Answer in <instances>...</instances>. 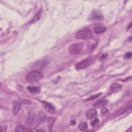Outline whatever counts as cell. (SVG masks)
<instances>
[{
	"label": "cell",
	"mask_w": 132,
	"mask_h": 132,
	"mask_svg": "<svg viewBox=\"0 0 132 132\" xmlns=\"http://www.w3.org/2000/svg\"><path fill=\"white\" fill-rule=\"evenodd\" d=\"M99 120L98 118H95L91 122L90 124L92 126H95L99 123Z\"/></svg>",
	"instance_id": "obj_22"
},
{
	"label": "cell",
	"mask_w": 132,
	"mask_h": 132,
	"mask_svg": "<svg viewBox=\"0 0 132 132\" xmlns=\"http://www.w3.org/2000/svg\"><path fill=\"white\" fill-rule=\"evenodd\" d=\"M43 77V74L39 71L34 70L29 72L26 76V80L30 83L39 81Z\"/></svg>",
	"instance_id": "obj_2"
},
{
	"label": "cell",
	"mask_w": 132,
	"mask_h": 132,
	"mask_svg": "<svg viewBox=\"0 0 132 132\" xmlns=\"http://www.w3.org/2000/svg\"><path fill=\"white\" fill-rule=\"evenodd\" d=\"M79 128L82 131H85L88 129V125L85 122H82L79 125Z\"/></svg>",
	"instance_id": "obj_19"
},
{
	"label": "cell",
	"mask_w": 132,
	"mask_h": 132,
	"mask_svg": "<svg viewBox=\"0 0 132 132\" xmlns=\"http://www.w3.org/2000/svg\"><path fill=\"white\" fill-rule=\"evenodd\" d=\"M45 119H46V115H45V114L42 112H40L39 113L38 118L37 120V124L38 123V125L40 124L41 123H42V122L44 120H45Z\"/></svg>",
	"instance_id": "obj_15"
},
{
	"label": "cell",
	"mask_w": 132,
	"mask_h": 132,
	"mask_svg": "<svg viewBox=\"0 0 132 132\" xmlns=\"http://www.w3.org/2000/svg\"><path fill=\"white\" fill-rule=\"evenodd\" d=\"M93 18L94 20H100L103 19V16L102 13L99 11H95L93 12Z\"/></svg>",
	"instance_id": "obj_13"
},
{
	"label": "cell",
	"mask_w": 132,
	"mask_h": 132,
	"mask_svg": "<svg viewBox=\"0 0 132 132\" xmlns=\"http://www.w3.org/2000/svg\"><path fill=\"white\" fill-rule=\"evenodd\" d=\"M48 62L45 60H41L36 62L33 66V69H35L36 71H39L42 70L46 68L48 65Z\"/></svg>",
	"instance_id": "obj_5"
},
{
	"label": "cell",
	"mask_w": 132,
	"mask_h": 132,
	"mask_svg": "<svg viewBox=\"0 0 132 132\" xmlns=\"http://www.w3.org/2000/svg\"><path fill=\"white\" fill-rule=\"evenodd\" d=\"M122 86L121 84L118 83H114L110 86L109 89L111 93H115L121 91L122 89Z\"/></svg>",
	"instance_id": "obj_7"
},
{
	"label": "cell",
	"mask_w": 132,
	"mask_h": 132,
	"mask_svg": "<svg viewBox=\"0 0 132 132\" xmlns=\"http://www.w3.org/2000/svg\"><path fill=\"white\" fill-rule=\"evenodd\" d=\"M42 106L46 111L50 114H54L55 111V107L51 103H49L46 101H42Z\"/></svg>",
	"instance_id": "obj_6"
},
{
	"label": "cell",
	"mask_w": 132,
	"mask_h": 132,
	"mask_svg": "<svg viewBox=\"0 0 132 132\" xmlns=\"http://www.w3.org/2000/svg\"><path fill=\"white\" fill-rule=\"evenodd\" d=\"M35 118V115L33 113L30 112L29 113L28 117L27 118V120H26V125L29 127H31L33 123H34Z\"/></svg>",
	"instance_id": "obj_9"
},
{
	"label": "cell",
	"mask_w": 132,
	"mask_h": 132,
	"mask_svg": "<svg viewBox=\"0 0 132 132\" xmlns=\"http://www.w3.org/2000/svg\"><path fill=\"white\" fill-rule=\"evenodd\" d=\"M127 108H126L125 107H121L120 109H119V110H118L117 111H116V112L115 113V114L116 115H121L122 114H123L126 109Z\"/></svg>",
	"instance_id": "obj_20"
},
{
	"label": "cell",
	"mask_w": 132,
	"mask_h": 132,
	"mask_svg": "<svg viewBox=\"0 0 132 132\" xmlns=\"http://www.w3.org/2000/svg\"><path fill=\"white\" fill-rule=\"evenodd\" d=\"M109 113V110L106 108H103L101 109V114L103 116H106Z\"/></svg>",
	"instance_id": "obj_23"
},
{
	"label": "cell",
	"mask_w": 132,
	"mask_h": 132,
	"mask_svg": "<svg viewBox=\"0 0 132 132\" xmlns=\"http://www.w3.org/2000/svg\"><path fill=\"white\" fill-rule=\"evenodd\" d=\"M107 56V54H103V55H102V56L101 57V59H104V58H105Z\"/></svg>",
	"instance_id": "obj_25"
},
{
	"label": "cell",
	"mask_w": 132,
	"mask_h": 132,
	"mask_svg": "<svg viewBox=\"0 0 132 132\" xmlns=\"http://www.w3.org/2000/svg\"><path fill=\"white\" fill-rule=\"evenodd\" d=\"M83 48V45L82 43H76L72 44L69 48V52L72 54H79Z\"/></svg>",
	"instance_id": "obj_4"
},
{
	"label": "cell",
	"mask_w": 132,
	"mask_h": 132,
	"mask_svg": "<svg viewBox=\"0 0 132 132\" xmlns=\"http://www.w3.org/2000/svg\"><path fill=\"white\" fill-rule=\"evenodd\" d=\"M106 31V28L104 26H98L95 28V32L98 34H102L104 33Z\"/></svg>",
	"instance_id": "obj_16"
},
{
	"label": "cell",
	"mask_w": 132,
	"mask_h": 132,
	"mask_svg": "<svg viewBox=\"0 0 132 132\" xmlns=\"http://www.w3.org/2000/svg\"><path fill=\"white\" fill-rule=\"evenodd\" d=\"M56 118H50L49 119V124H48V127L49 129L52 128L54 123L55 122Z\"/></svg>",
	"instance_id": "obj_18"
},
{
	"label": "cell",
	"mask_w": 132,
	"mask_h": 132,
	"mask_svg": "<svg viewBox=\"0 0 132 132\" xmlns=\"http://www.w3.org/2000/svg\"><path fill=\"white\" fill-rule=\"evenodd\" d=\"M97 115V111L95 109H91L87 111L86 113V117L88 119H92L95 117Z\"/></svg>",
	"instance_id": "obj_11"
},
{
	"label": "cell",
	"mask_w": 132,
	"mask_h": 132,
	"mask_svg": "<svg viewBox=\"0 0 132 132\" xmlns=\"http://www.w3.org/2000/svg\"><path fill=\"white\" fill-rule=\"evenodd\" d=\"M96 60L95 56L89 57L75 65V68L78 70L85 69L92 65Z\"/></svg>",
	"instance_id": "obj_1"
},
{
	"label": "cell",
	"mask_w": 132,
	"mask_h": 132,
	"mask_svg": "<svg viewBox=\"0 0 132 132\" xmlns=\"http://www.w3.org/2000/svg\"><path fill=\"white\" fill-rule=\"evenodd\" d=\"M93 36L92 32L89 29H83L77 32L76 38L78 39L88 40Z\"/></svg>",
	"instance_id": "obj_3"
},
{
	"label": "cell",
	"mask_w": 132,
	"mask_h": 132,
	"mask_svg": "<svg viewBox=\"0 0 132 132\" xmlns=\"http://www.w3.org/2000/svg\"><path fill=\"white\" fill-rule=\"evenodd\" d=\"M42 13V8H41L38 11V12L37 13V14L35 15V16H34L33 19L31 20L30 23H35L38 22L41 18Z\"/></svg>",
	"instance_id": "obj_10"
},
{
	"label": "cell",
	"mask_w": 132,
	"mask_h": 132,
	"mask_svg": "<svg viewBox=\"0 0 132 132\" xmlns=\"http://www.w3.org/2000/svg\"><path fill=\"white\" fill-rule=\"evenodd\" d=\"M131 52L127 53L126 54V55H125V58L126 59H129L131 58Z\"/></svg>",
	"instance_id": "obj_24"
},
{
	"label": "cell",
	"mask_w": 132,
	"mask_h": 132,
	"mask_svg": "<svg viewBox=\"0 0 132 132\" xmlns=\"http://www.w3.org/2000/svg\"><path fill=\"white\" fill-rule=\"evenodd\" d=\"M27 90L32 94H37L40 92V87L37 86H28L27 87Z\"/></svg>",
	"instance_id": "obj_12"
},
{
	"label": "cell",
	"mask_w": 132,
	"mask_h": 132,
	"mask_svg": "<svg viewBox=\"0 0 132 132\" xmlns=\"http://www.w3.org/2000/svg\"><path fill=\"white\" fill-rule=\"evenodd\" d=\"M107 103V101L106 100H103V99L100 100L96 101L95 103V104H94V106L96 108H100L104 106Z\"/></svg>",
	"instance_id": "obj_14"
},
{
	"label": "cell",
	"mask_w": 132,
	"mask_h": 132,
	"mask_svg": "<svg viewBox=\"0 0 132 132\" xmlns=\"http://www.w3.org/2000/svg\"><path fill=\"white\" fill-rule=\"evenodd\" d=\"M21 108V103L19 101H14L13 102V111L15 115H18Z\"/></svg>",
	"instance_id": "obj_8"
},
{
	"label": "cell",
	"mask_w": 132,
	"mask_h": 132,
	"mask_svg": "<svg viewBox=\"0 0 132 132\" xmlns=\"http://www.w3.org/2000/svg\"><path fill=\"white\" fill-rule=\"evenodd\" d=\"M15 131H32V130H31L28 128H26L22 125H19L16 127Z\"/></svg>",
	"instance_id": "obj_17"
},
{
	"label": "cell",
	"mask_w": 132,
	"mask_h": 132,
	"mask_svg": "<svg viewBox=\"0 0 132 132\" xmlns=\"http://www.w3.org/2000/svg\"><path fill=\"white\" fill-rule=\"evenodd\" d=\"M101 95V93H99V94H96V95H93L92 97H90V98H89L88 99H87L88 101H90V100H93L95 99H97L98 98L100 95Z\"/></svg>",
	"instance_id": "obj_21"
},
{
	"label": "cell",
	"mask_w": 132,
	"mask_h": 132,
	"mask_svg": "<svg viewBox=\"0 0 132 132\" xmlns=\"http://www.w3.org/2000/svg\"><path fill=\"white\" fill-rule=\"evenodd\" d=\"M75 121H74V120H72V121H71V124L72 125H74V124H75Z\"/></svg>",
	"instance_id": "obj_26"
}]
</instances>
